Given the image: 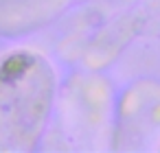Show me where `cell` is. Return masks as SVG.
Returning <instances> with one entry per match:
<instances>
[{
  "instance_id": "obj_1",
  "label": "cell",
  "mask_w": 160,
  "mask_h": 153,
  "mask_svg": "<svg viewBox=\"0 0 160 153\" xmlns=\"http://www.w3.org/2000/svg\"><path fill=\"white\" fill-rule=\"evenodd\" d=\"M57 77L35 50L0 57V153H29L38 146L55 101Z\"/></svg>"
}]
</instances>
